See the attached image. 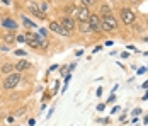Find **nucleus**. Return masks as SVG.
<instances>
[{"mask_svg": "<svg viewBox=\"0 0 148 126\" xmlns=\"http://www.w3.org/2000/svg\"><path fill=\"white\" fill-rule=\"evenodd\" d=\"M15 39H17L19 43H24V41H26V38H24V36H15Z\"/></svg>", "mask_w": 148, "mask_h": 126, "instance_id": "nucleus-19", "label": "nucleus"}, {"mask_svg": "<svg viewBox=\"0 0 148 126\" xmlns=\"http://www.w3.org/2000/svg\"><path fill=\"white\" fill-rule=\"evenodd\" d=\"M49 29H51V31H55V32H56V34H60V36H68V32L63 29V26H61V24H58V22H55V21L49 24Z\"/></svg>", "mask_w": 148, "mask_h": 126, "instance_id": "nucleus-8", "label": "nucleus"}, {"mask_svg": "<svg viewBox=\"0 0 148 126\" xmlns=\"http://www.w3.org/2000/svg\"><path fill=\"white\" fill-rule=\"evenodd\" d=\"M141 87H143V89H148V80H147V82H145L143 85H141Z\"/></svg>", "mask_w": 148, "mask_h": 126, "instance_id": "nucleus-22", "label": "nucleus"}, {"mask_svg": "<svg viewBox=\"0 0 148 126\" xmlns=\"http://www.w3.org/2000/svg\"><path fill=\"white\" fill-rule=\"evenodd\" d=\"M133 114H134V116H138V114H141V109H140V107H136V109L133 111Z\"/></svg>", "mask_w": 148, "mask_h": 126, "instance_id": "nucleus-20", "label": "nucleus"}, {"mask_svg": "<svg viewBox=\"0 0 148 126\" xmlns=\"http://www.w3.org/2000/svg\"><path fill=\"white\" fill-rule=\"evenodd\" d=\"M106 15H111V5L109 3L101 5V17H106Z\"/></svg>", "mask_w": 148, "mask_h": 126, "instance_id": "nucleus-13", "label": "nucleus"}, {"mask_svg": "<svg viewBox=\"0 0 148 126\" xmlns=\"http://www.w3.org/2000/svg\"><path fill=\"white\" fill-rule=\"evenodd\" d=\"M15 55L17 56H24L26 55V51H22V50H15Z\"/></svg>", "mask_w": 148, "mask_h": 126, "instance_id": "nucleus-18", "label": "nucleus"}, {"mask_svg": "<svg viewBox=\"0 0 148 126\" xmlns=\"http://www.w3.org/2000/svg\"><path fill=\"white\" fill-rule=\"evenodd\" d=\"M82 3L85 7H90V5H95V0H82Z\"/></svg>", "mask_w": 148, "mask_h": 126, "instance_id": "nucleus-17", "label": "nucleus"}, {"mask_svg": "<svg viewBox=\"0 0 148 126\" xmlns=\"http://www.w3.org/2000/svg\"><path fill=\"white\" fill-rule=\"evenodd\" d=\"M89 7H85V5H80L78 9H77V17H78V22H87L89 21Z\"/></svg>", "mask_w": 148, "mask_h": 126, "instance_id": "nucleus-5", "label": "nucleus"}, {"mask_svg": "<svg viewBox=\"0 0 148 126\" xmlns=\"http://www.w3.org/2000/svg\"><path fill=\"white\" fill-rule=\"evenodd\" d=\"M89 28L90 31H94V32H99V31H102L101 29V15H97V14H90L89 15Z\"/></svg>", "mask_w": 148, "mask_h": 126, "instance_id": "nucleus-3", "label": "nucleus"}, {"mask_svg": "<svg viewBox=\"0 0 148 126\" xmlns=\"http://www.w3.org/2000/svg\"><path fill=\"white\" fill-rule=\"evenodd\" d=\"M101 29L102 31H118V21L116 17L111 14V15H106V17H101Z\"/></svg>", "mask_w": 148, "mask_h": 126, "instance_id": "nucleus-1", "label": "nucleus"}, {"mask_svg": "<svg viewBox=\"0 0 148 126\" xmlns=\"http://www.w3.org/2000/svg\"><path fill=\"white\" fill-rule=\"evenodd\" d=\"M78 31H80V32H89L90 31L89 22H78Z\"/></svg>", "mask_w": 148, "mask_h": 126, "instance_id": "nucleus-15", "label": "nucleus"}, {"mask_svg": "<svg viewBox=\"0 0 148 126\" xmlns=\"http://www.w3.org/2000/svg\"><path fill=\"white\" fill-rule=\"evenodd\" d=\"M147 26H148V17H147Z\"/></svg>", "mask_w": 148, "mask_h": 126, "instance_id": "nucleus-25", "label": "nucleus"}, {"mask_svg": "<svg viewBox=\"0 0 148 126\" xmlns=\"http://www.w3.org/2000/svg\"><path fill=\"white\" fill-rule=\"evenodd\" d=\"M119 19L123 21V24H126V26H131L136 22V15L131 9H126V7H123V9H119Z\"/></svg>", "mask_w": 148, "mask_h": 126, "instance_id": "nucleus-2", "label": "nucleus"}, {"mask_svg": "<svg viewBox=\"0 0 148 126\" xmlns=\"http://www.w3.org/2000/svg\"><path fill=\"white\" fill-rule=\"evenodd\" d=\"M104 107H106L104 104H99V106H97V109H99V111H104Z\"/></svg>", "mask_w": 148, "mask_h": 126, "instance_id": "nucleus-21", "label": "nucleus"}, {"mask_svg": "<svg viewBox=\"0 0 148 126\" xmlns=\"http://www.w3.org/2000/svg\"><path fill=\"white\" fill-rule=\"evenodd\" d=\"M143 123H145V125H148V116L145 118V119H143Z\"/></svg>", "mask_w": 148, "mask_h": 126, "instance_id": "nucleus-24", "label": "nucleus"}, {"mask_svg": "<svg viewBox=\"0 0 148 126\" xmlns=\"http://www.w3.org/2000/svg\"><path fill=\"white\" fill-rule=\"evenodd\" d=\"M24 38H26V41H27V44H29L31 48H39V46H41L39 38H38V36H34V34H31V32H27Z\"/></svg>", "mask_w": 148, "mask_h": 126, "instance_id": "nucleus-6", "label": "nucleus"}, {"mask_svg": "<svg viewBox=\"0 0 148 126\" xmlns=\"http://www.w3.org/2000/svg\"><path fill=\"white\" fill-rule=\"evenodd\" d=\"M2 2H3L5 5H9V3H10V0H2Z\"/></svg>", "mask_w": 148, "mask_h": 126, "instance_id": "nucleus-23", "label": "nucleus"}, {"mask_svg": "<svg viewBox=\"0 0 148 126\" xmlns=\"http://www.w3.org/2000/svg\"><path fill=\"white\" fill-rule=\"evenodd\" d=\"M19 80H21V75L15 72V73H10L5 80H3V89H14L15 85L19 84Z\"/></svg>", "mask_w": 148, "mask_h": 126, "instance_id": "nucleus-4", "label": "nucleus"}, {"mask_svg": "<svg viewBox=\"0 0 148 126\" xmlns=\"http://www.w3.org/2000/svg\"><path fill=\"white\" fill-rule=\"evenodd\" d=\"M2 38H3V39H5L7 43H14L15 34H14V31H5V32L2 34Z\"/></svg>", "mask_w": 148, "mask_h": 126, "instance_id": "nucleus-12", "label": "nucleus"}, {"mask_svg": "<svg viewBox=\"0 0 148 126\" xmlns=\"http://www.w3.org/2000/svg\"><path fill=\"white\" fill-rule=\"evenodd\" d=\"M29 67H31V63H29V61H26V60H21V61H17V63L14 65V70L17 72V73H19V72L27 70Z\"/></svg>", "mask_w": 148, "mask_h": 126, "instance_id": "nucleus-11", "label": "nucleus"}, {"mask_svg": "<svg viewBox=\"0 0 148 126\" xmlns=\"http://www.w3.org/2000/svg\"><path fill=\"white\" fill-rule=\"evenodd\" d=\"M61 26H63V29H65L66 32H70V31L75 28V22H73V19H72L70 15H65V17L61 19Z\"/></svg>", "mask_w": 148, "mask_h": 126, "instance_id": "nucleus-7", "label": "nucleus"}, {"mask_svg": "<svg viewBox=\"0 0 148 126\" xmlns=\"http://www.w3.org/2000/svg\"><path fill=\"white\" fill-rule=\"evenodd\" d=\"M27 7H29V10H31V12H32L34 15H38L39 19H46V14L39 10V7H38L36 3H32V2H31V3H27Z\"/></svg>", "mask_w": 148, "mask_h": 126, "instance_id": "nucleus-10", "label": "nucleus"}, {"mask_svg": "<svg viewBox=\"0 0 148 126\" xmlns=\"http://www.w3.org/2000/svg\"><path fill=\"white\" fill-rule=\"evenodd\" d=\"M21 17H22V22H24V26H27V28H36V26H34V22H32V21H29L26 15H21Z\"/></svg>", "mask_w": 148, "mask_h": 126, "instance_id": "nucleus-16", "label": "nucleus"}, {"mask_svg": "<svg viewBox=\"0 0 148 126\" xmlns=\"http://www.w3.org/2000/svg\"><path fill=\"white\" fill-rule=\"evenodd\" d=\"M2 26H3L5 29H9V31H15V29H17V22H15L14 19L5 17V19L2 21Z\"/></svg>", "mask_w": 148, "mask_h": 126, "instance_id": "nucleus-9", "label": "nucleus"}, {"mask_svg": "<svg viewBox=\"0 0 148 126\" xmlns=\"http://www.w3.org/2000/svg\"><path fill=\"white\" fill-rule=\"evenodd\" d=\"M0 72H2V73H12V72H14V65H10V63H5V65L0 68Z\"/></svg>", "mask_w": 148, "mask_h": 126, "instance_id": "nucleus-14", "label": "nucleus"}]
</instances>
